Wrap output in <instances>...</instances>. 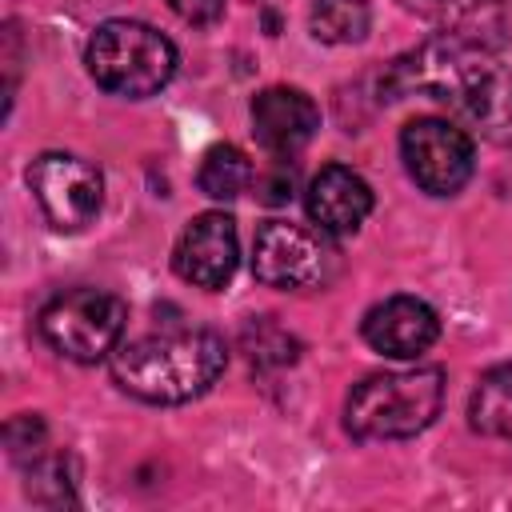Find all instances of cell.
Masks as SVG:
<instances>
[{
  "mask_svg": "<svg viewBox=\"0 0 512 512\" xmlns=\"http://www.w3.org/2000/svg\"><path fill=\"white\" fill-rule=\"evenodd\" d=\"M384 92L388 100L424 92L440 100L468 136L512 144V68L500 64L488 44L440 32L392 64Z\"/></svg>",
  "mask_w": 512,
  "mask_h": 512,
  "instance_id": "1",
  "label": "cell"
},
{
  "mask_svg": "<svg viewBox=\"0 0 512 512\" xmlns=\"http://www.w3.org/2000/svg\"><path fill=\"white\" fill-rule=\"evenodd\" d=\"M228 348L208 328L144 332L112 352V380L144 404H184L216 384Z\"/></svg>",
  "mask_w": 512,
  "mask_h": 512,
  "instance_id": "2",
  "label": "cell"
},
{
  "mask_svg": "<svg viewBox=\"0 0 512 512\" xmlns=\"http://www.w3.org/2000/svg\"><path fill=\"white\" fill-rule=\"evenodd\" d=\"M444 408V368L372 372L352 384L344 404V428L352 440H404L424 432Z\"/></svg>",
  "mask_w": 512,
  "mask_h": 512,
  "instance_id": "3",
  "label": "cell"
},
{
  "mask_svg": "<svg viewBox=\"0 0 512 512\" xmlns=\"http://www.w3.org/2000/svg\"><path fill=\"white\" fill-rule=\"evenodd\" d=\"M88 76L124 100L156 96L176 76V44L140 20H104L84 48Z\"/></svg>",
  "mask_w": 512,
  "mask_h": 512,
  "instance_id": "4",
  "label": "cell"
},
{
  "mask_svg": "<svg viewBox=\"0 0 512 512\" xmlns=\"http://www.w3.org/2000/svg\"><path fill=\"white\" fill-rule=\"evenodd\" d=\"M40 336L52 352L76 364H96L120 348L128 308L104 288H72L40 308Z\"/></svg>",
  "mask_w": 512,
  "mask_h": 512,
  "instance_id": "5",
  "label": "cell"
},
{
  "mask_svg": "<svg viewBox=\"0 0 512 512\" xmlns=\"http://www.w3.org/2000/svg\"><path fill=\"white\" fill-rule=\"evenodd\" d=\"M328 232L304 228L292 220H268L252 244V272L260 284L280 292L320 288L336 272V248L324 240Z\"/></svg>",
  "mask_w": 512,
  "mask_h": 512,
  "instance_id": "6",
  "label": "cell"
},
{
  "mask_svg": "<svg viewBox=\"0 0 512 512\" xmlns=\"http://www.w3.org/2000/svg\"><path fill=\"white\" fill-rule=\"evenodd\" d=\"M400 160L420 192L428 196H456L476 168L472 136L456 120L416 116L400 132Z\"/></svg>",
  "mask_w": 512,
  "mask_h": 512,
  "instance_id": "7",
  "label": "cell"
},
{
  "mask_svg": "<svg viewBox=\"0 0 512 512\" xmlns=\"http://www.w3.org/2000/svg\"><path fill=\"white\" fill-rule=\"evenodd\" d=\"M28 188L56 232H84L104 208V176L72 152H44L28 168Z\"/></svg>",
  "mask_w": 512,
  "mask_h": 512,
  "instance_id": "8",
  "label": "cell"
},
{
  "mask_svg": "<svg viewBox=\"0 0 512 512\" xmlns=\"http://www.w3.org/2000/svg\"><path fill=\"white\" fill-rule=\"evenodd\" d=\"M240 264V236L236 220L228 212H200L184 224L176 248H172V268L180 280L192 288H224Z\"/></svg>",
  "mask_w": 512,
  "mask_h": 512,
  "instance_id": "9",
  "label": "cell"
},
{
  "mask_svg": "<svg viewBox=\"0 0 512 512\" xmlns=\"http://www.w3.org/2000/svg\"><path fill=\"white\" fill-rule=\"evenodd\" d=\"M360 336L372 352H380L388 360H416L436 344L440 316L432 312V304H424L416 296H388L364 312Z\"/></svg>",
  "mask_w": 512,
  "mask_h": 512,
  "instance_id": "10",
  "label": "cell"
},
{
  "mask_svg": "<svg viewBox=\"0 0 512 512\" xmlns=\"http://www.w3.org/2000/svg\"><path fill=\"white\" fill-rule=\"evenodd\" d=\"M304 208H308V220L320 232L348 236V232H356L368 220V212H372V188H368V180L360 172H352L344 164H324L308 180Z\"/></svg>",
  "mask_w": 512,
  "mask_h": 512,
  "instance_id": "11",
  "label": "cell"
},
{
  "mask_svg": "<svg viewBox=\"0 0 512 512\" xmlns=\"http://www.w3.org/2000/svg\"><path fill=\"white\" fill-rule=\"evenodd\" d=\"M252 128H256V140L272 156H296L316 136L320 108L312 104L308 92L276 84V88H264L252 100Z\"/></svg>",
  "mask_w": 512,
  "mask_h": 512,
  "instance_id": "12",
  "label": "cell"
},
{
  "mask_svg": "<svg viewBox=\"0 0 512 512\" xmlns=\"http://www.w3.org/2000/svg\"><path fill=\"white\" fill-rule=\"evenodd\" d=\"M400 4L420 20L436 24L440 32H452L488 48L500 32V0H400Z\"/></svg>",
  "mask_w": 512,
  "mask_h": 512,
  "instance_id": "13",
  "label": "cell"
},
{
  "mask_svg": "<svg viewBox=\"0 0 512 512\" xmlns=\"http://www.w3.org/2000/svg\"><path fill=\"white\" fill-rule=\"evenodd\" d=\"M468 420L480 436L512 444V364H496L476 380L468 400Z\"/></svg>",
  "mask_w": 512,
  "mask_h": 512,
  "instance_id": "14",
  "label": "cell"
},
{
  "mask_svg": "<svg viewBox=\"0 0 512 512\" xmlns=\"http://www.w3.org/2000/svg\"><path fill=\"white\" fill-rule=\"evenodd\" d=\"M252 176H256V172H252V160L244 156V148H236V144H216V148L204 152L200 172H196V184H200V192L212 196V200H236L240 192H248Z\"/></svg>",
  "mask_w": 512,
  "mask_h": 512,
  "instance_id": "15",
  "label": "cell"
},
{
  "mask_svg": "<svg viewBox=\"0 0 512 512\" xmlns=\"http://www.w3.org/2000/svg\"><path fill=\"white\" fill-rule=\"evenodd\" d=\"M308 24H312V36L324 44H356L368 36L372 8L368 0H312Z\"/></svg>",
  "mask_w": 512,
  "mask_h": 512,
  "instance_id": "16",
  "label": "cell"
},
{
  "mask_svg": "<svg viewBox=\"0 0 512 512\" xmlns=\"http://www.w3.org/2000/svg\"><path fill=\"white\" fill-rule=\"evenodd\" d=\"M24 468H28V496L36 504H52V508L76 504V472H72V460L68 456L44 448Z\"/></svg>",
  "mask_w": 512,
  "mask_h": 512,
  "instance_id": "17",
  "label": "cell"
},
{
  "mask_svg": "<svg viewBox=\"0 0 512 512\" xmlns=\"http://www.w3.org/2000/svg\"><path fill=\"white\" fill-rule=\"evenodd\" d=\"M4 440H8L12 460H16V464H28V460H36V456L44 452L48 432H44V420H40V416H16V420H8Z\"/></svg>",
  "mask_w": 512,
  "mask_h": 512,
  "instance_id": "18",
  "label": "cell"
},
{
  "mask_svg": "<svg viewBox=\"0 0 512 512\" xmlns=\"http://www.w3.org/2000/svg\"><path fill=\"white\" fill-rule=\"evenodd\" d=\"M260 200L264 204H288L292 200V168H288V156H276L272 172L260 176Z\"/></svg>",
  "mask_w": 512,
  "mask_h": 512,
  "instance_id": "19",
  "label": "cell"
},
{
  "mask_svg": "<svg viewBox=\"0 0 512 512\" xmlns=\"http://www.w3.org/2000/svg\"><path fill=\"white\" fill-rule=\"evenodd\" d=\"M168 8L188 24H216L224 16V0H168Z\"/></svg>",
  "mask_w": 512,
  "mask_h": 512,
  "instance_id": "20",
  "label": "cell"
}]
</instances>
